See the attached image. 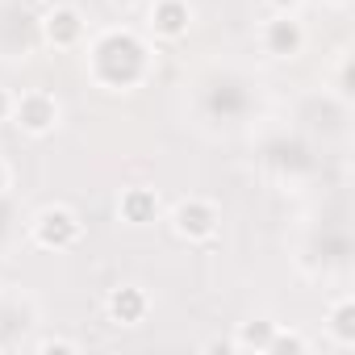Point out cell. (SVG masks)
Returning a JSON list of instances; mask_svg holds the SVG:
<instances>
[{
    "mask_svg": "<svg viewBox=\"0 0 355 355\" xmlns=\"http://www.w3.org/2000/svg\"><path fill=\"white\" fill-rule=\"evenodd\" d=\"M88 71L101 88H134L146 76V46L130 30H105L88 51Z\"/></svg>",
    "mask_w": 355,
    "mask_h": 355,
    "instance_id": "1",
    "label": "cell"
},
{
    "mask_svg": "<svg viewBox=\"0 0 355 355\" xmlns=\"http://www.w3.org/2000/svg\"><path fill=\"white\" fill-rule=\"evenodd\" d=\"M326 5H334V9H347V5H351V0H326Z\"/></svg>",
    "mask_w": 355,
    "mask_h": 355,
    "instance_id": "18",
    "label": "cell"
},
{
    "mask_svg": "<svg viewBox=\"0 0 355 355\" xmlns=\"http://www.w3.org/2000/svg\"><path fill=\"white\" fill-rule=\"evenodd\" d=\"M326 330H330V338H334L338 347H355V301H351V297L330 301Z\"/></svg>",
    "mask_w": 355,
    "mask_h": 355,
    "instance_id": "10",
    "label": "cell"
},
{
    "mask_svg": "<svg viewBox=\"0 0 355 355\" xmlns=\"http://www.w3.org/2000/svg\"><path fill=\"white\" fill-rule=\"evenodd\" d=\"M59 117H63L59 96L46 92V88H30V92L13 96V117H9V121H13L21 134H30V138H46V134H55Z\"/></svg>",
    "mask_w": 355,
    "mask_h": 355,
    "instance_id": "3",
    "label": "cell"
},
{
    "mask_svg": "<svg viewBox=\"0 0 355 355\" xmlns=\"http://www.w3.org/2000/svg\"><path fill=\"white\" fill-rule=\"evenodd\" d=\"M259 46H263L272 59H293V55H301V46H305V30H301V21H297L293 13H272V17L263 21V30H259Z\"/></svg>",
    "mask_w": 355,
    "mask_h": 355,
    "instance_id": "6",
    "label": "cell"
},
{
    "mask_svg": "<svg viewBox=\"0 0 355 355\" xmlns=\"http://www.w3.org/2000/svg\"><path fill=\"white\" fill-rule=\"evenodd\" d=\"M280 351H293V355H301V351H309V338H305V334H297V330H284V326L276 322L268 355H280Z\"/></svg>",
    "mask_w": 355,
    "mask_h": 355,
    "instance_id": "12",
    "label": "cell"
},
{
    "mask_svg": "<svg viewBox=\"0 0 355 355\" xmlns=\"http://www.w3.org/2000/svg\"><path fill=\"white\" fill-rule=\"evenodd\" d=\"M30 239L42 251H71L84 239V222L71 205H42L30 218Z\"/></svg>",
    "mask_w": 355,
    "mask_h": 355,
    "instance_id": "2",
    "label": "cell"
},
{
    "mask_svg": "<svg viewBox=\"0 0 355 355\" xmlns=\"http://www.w3.org/2000/svg\"><path fill=\"white\" fill-rule=\"evenodd\" d=\"M222 226V209L205 197H189L171 209V230L175 239H184V243H209Z\"/></svg>",
    "mask_w": 355,
    "mask_h": 355,
    "instance_id": "4",
    "label": "cell"
},
{
    "mask_svg": "<svg viewBox=\"0 0 355 355\" xmlns=\"http://www.w3.org/2000/svg\"><path fill=\"white\" fill-rule=\"evenodd\" d=\"M263 5H268L272 13H297V9H301V0H263Z\"/></svg>",
    "mask_w": 355,
    "mask_h": 355,
    "instance_id": "15",
    "label": "cell"
},
{
    "mask_svg": "<svg viewBox=\"0 0 355 355\" xmlns=\"http://www.w3.org/2000/svg\"><path fill=\"white\" fill-rule=\"evenodd\" d=\"M117 214L130 226H150L159 218V193L155 189H125L117 201Z\"/></svg>",
    "mask_w": 355,
    "mask_h": 355,
    "instance_id": "9",
    "label": "cell"
},
{
    "mask_svg": "<svg viewBox=\"0 0 355 355\" xmlns=\"http://www.w3.org/2000/svg\"><path fill=\"white\" fill-rule=\"evenodd\" d=\"M105 313H109V322H117V326H142L146 313H150V297H146L138 284H117V288H109V297H105Z\"/></svg>",
    "mask_w": 355,
    "mask_h": 355,
    "instance_id": "8",
    "label": "cell"
},
{
    "mask_svg": "<svg viewBox=\"0 0 355 355\" xmlns=\"http://www.w3.org/2000/svg\"><path fill=\"white\" fill-rule=\"evenodd\" d=\"M272 330H276V322H243L239 334L230 338V347H234V351H259V355H268Z\"/></svg>",
    "mask_w": 355,
    "mask_h": 355,
    "instance_id": "11",
    "label": "cell"
},
{
    "mask_svg": "<svg viewBox=\"0 0 355 355\" xmlns=\"http://www.w3.org/2000/svg\"><path fill=\"white\" fill-rule=\"evenodd\" d=\"M88 26H84V13L76 5H55L42 13V42L55 46V51H76L84 42Z\"/></svg>",
    "mask_w": 355,
    "mask_h": 355,
    "instance_id": "5",
    "label": "cell"
},
{
    "mask_svg": "<svg viewBox=\"0 0 355 355\" xmlns=\"http://www.w3.org/2000/svg\"><path fill=\"white\" fill-rule=\"evenodd\" d=\"M9 117H13V92L0 84V121H9Z\"/></svg>",
    "mask_w": 355,
    "mask_h": 355,
    "instance_id": "14",
    "label": "cell"
},
{
    "mask_svg": "<svg viewBox=\"0 0 355 355\" xmlns=\"http://www.w3.org/2000/svg\"><path fill=\"white\" fill-rule=\"evenodd\" d=\"M146 26L163 42H180L193 30V5L189 0H155L150 13H146Z\"/></svg>",
    "mask_w": 355,
    "mask_h": 355,
    "instance_id": "7",
    "label": "cell"
},
{
    "mask_svg": "<svg viewBox=\"0 0 355 355\" xmlns=\"http://www.w3.org/2000/svg\"><path fill=\"white\" fill-rule=\"evenodd\" d=\"M9 184H13V167L9 159H0V193H9Z\"/></svg>",
    "mask_w": 355,
    "mask_h": 355,
    "instance_id": "16",
    "label": "cell"
},
{
    "mask_svg": "<svg viewBox=\"0 0 355 355\" xmlns=\"http://www.w3.org/2000/svg\"><path fill=\"white\" fill-rule=\"evenodd\" d=\"M109 5H113V9H121V13H125V9H134V5H138V0H109Z\"/></svg>",
    "mask_w": 355,
    "mask_h": 355,
    "instance_id": "17",
    "label": "cell"
},
{
    "mask_svg": "<svg viewBox=\"0 0 355 355\" xmlns=\"http://www.w3.org/2000/svg\"><path fill=\"white\" fill-rule=\"evenodd\" d=\"M34 351H38V355H51V351L76 355V351H80V343H76V338H63V334H46V338H38V343H34Z\"/></svg>",
    "mask_w": 355,
    "mask_h": 355,
    "instance_id": "13",
    "label": "cell"
}]
</instances>
